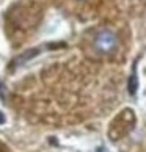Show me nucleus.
<instances>
[{
	"mask_svg": "<svg viewBox=\"0 0 146 152\" xmlns=\"http://www.w3.org/2000/svg\"><path fill=\"white\" fill-rule=\"evenodd\" d=\"M36 53H39V50L38 49H33V50H30V52H27V53H24L22 57H19V58H16L14 60V64H22L24 61H27V60H30L32 57H35Z\"/></svg>",
	"mask_w": 146,
	"mask_h": 152,
	"instance_id": "3",
	"label": "nucleus"
},
{
	"mask_svg": "<svg viewBox=\"0 0 146 152\" xmlns=\"http://www.w3.org/2000/svg\"><path fill=\"white\" fill-rule=\"evenodd\" d=\"M3 122H5V115L0 111V124H3Z\"/></svg>",
	"mask_w": 146,
	"mask_h": 152,
	"instance_id": "4",
	"label": "nucleus"
},
{
	"mask_svg": "<svg viewBox=\"0 0 146 152\" xmlns=\"http://www.w3.org/2000/svg\"><path fill=\"white\" fill-rule=\"evenodd\" d=\"M137 88H138L137 64H134V67H132V74H131V78H129V93H131L132 96H135V93H137Z\"/></svg>",
	"mask_w": 146,
	"mask_h": 152,
	"instance_id": "2",
	"label": "nucleus"
},
{
	"mask_svg": "<svg viewBox=\"0 0 146 152\" xmlns=\"http://www.w3.org/2000/svg\"><path fill=\"white\" fill-rule=\"evenodd\" d=\"M96 152H105V149L104 148H99V149H96Z\"/></svg>",
	"mask_w": 146,
	"mask_h": 152,
	"instance_id": "5",
	"label": "nucleus"
},
{
	"mask_svg": "<svg viewBox=\"0 0 146 152\" xmlns=\"http://www.w3.org/2000/svg\"><path fill=\"white\" fill-rule=\"evenodd\" d=\"M93 46H94V49L98 50V53L110 55V53H113L116 50V47H118V38H116V35L112 30L102 28V30H99L96 33L94 41H93Z\"/></svg>",
	"mask_w": 146,
	"mask_h": 152,
	"instance_id": "1",
	"label": "nucleus"
}]
</instances>
